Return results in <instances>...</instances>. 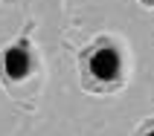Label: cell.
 I'll use <instances>...</instances> for the list:
<instances>
[{
    "label": "cell",
    "instance_id": "3957f363",
    "mask_svg": "<svg viewBox=\"0 0 154 136\" xmlns=\"http://www.w3.org/2000/svg\"><path fill=\"white\" fill-rule=\"evenodd\" d=\"M134 136H154V116L143 122V125H140V128L134 130Z\"/></svg>",
    "mask_w": 154,
    "mask_h": 136
},
{
    "label": "cell",
    "instance_id": "6da1fadb",
    "mask_svg": "<svg viewBox=\"0 0 154 136\" xmlns=\"http://www.w3.org/2000/svg\"><path fill=\"white\" fill-rule=\"evenodd\" d=\"M125 49L108 35L90 41L79 55V81L93 96H111L125 87Z\"/></svg>",
    "mask_w": 154,
    "mask_h": 136
},
{
    "label": "cell",
    "instance_id": "7a4b0ae2",
    "mask_svg": "<svg viewBox=\"0 0 154 136\" xmlns=\"http://www.w3.org/2000/svg\"><path fill=\"white\" fill-rule=\"evenodd\" d=\"M41 78V58L29 35H20L0 52V84L9 90L12 99L38 90Z\"/></svg>",
    "mask_w": 154,
    "mask_h": 136
},
{
    "label": "cell",
    "instance_id": "277c9868",
    "mask_svg": "<svg viewBox=\"0 0 154 136\" xmlns=\"http://www.w3.org/2000/svg\"><path fill=\"white\" fill-rule=\"evenodd\" d=\"M143 6H148V9H154V0H140Z\"/></svg>",
    "mask_w": 154,
    "mask_h": 136
}]
</instances>
